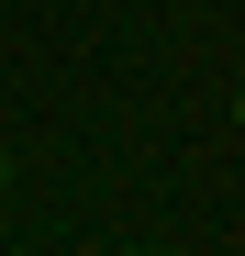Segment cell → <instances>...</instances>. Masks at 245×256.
Listing matches in <instances>:
<instances>
[{"instance_id":"obj_1","label":"cell","mask_w":245,"mask_h":256,"mask_svg":"<svg viewBox=\"0 0 245 256\" xmlns=\"http://www.w3.org/2000/svg\"><path fill=\"white\" fill-rule=\"evenodd\" d=\"M0 190H12V145H0Z\"/></svg>"}]
</instances>
